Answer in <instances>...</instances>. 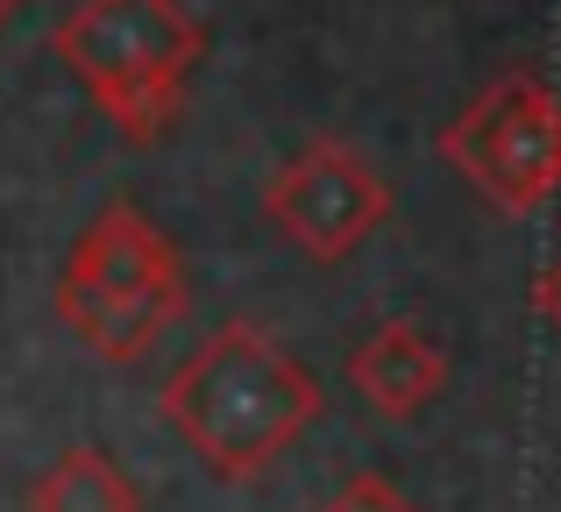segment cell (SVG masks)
Wrapping results in <instances>:
<instances>
[{"label":"cell","mask_w":561,"mask_h":512,"mask_svg":"<svg viewBox=\"0 0 561 512\" xmlns=\"http://www.w3.org/2000/svg\"><path fill=\"white\" fill-rule=\"evenodd\" d=\"M50 299H57V320L100 363H136L164 342V328H179L192 292L164 228L136 200H107L85 221V236L71 242Z\"/></svg>","instance_id":"obj_3"},{"label":"cell","mask_w":561,"mask_h":512,"mask_svg":"<svg viewBox=\"0 0 561 512\" xmlns=\"http://www.w3.org/2000/svg\"><path fill=\"white\" fill-rule=\"evenodd\" d=\"M263 221L313 263H342L391 221V185L356 143H306L299 157L277 164V179L263 185Z\"/></svg>","instance_id":"obj_5"},{"label":"cell","mask_w":561,"mask_h":512,"mask_svg":"<svg viewBox=\"0 0 561 512\" xmlns=\"http://www.w3.org/2000/svg\"><path fill=\"white\" fill-rule=\"evenodd\" d=\"M440 157L497 214H540L561 193V93L534 65L505 71L440 128Z\"/></svg>","instance_id":"obj_4"},{"label":"cell","mask_w":561,"mask_h":512,"mask_svg":"<svg viewBox=\"0 0 561 512\" xmlns=\"http://www.w3.org/2000/svg\"><path fill=\"white\" fill-rule=\"evenodd\" d=\"M320 512H420V505H405L383 477H356V485H342Z\"/></svg>","instance_id":"obj_8"},{"label":"cell","mask_w":561,"mask_h":512,"mask_svg":"<svg viewBox=\"0 0 561 512\" xmlns=\"http://www.w3.org/2000/svg\"><path fill=\"white\" fill-rule=\"evenodd\" d=\"M157 406L220 485H249L320 420V377L271 328L228 320L164 377Z\"/></svg>","instance_id":"obj_1"},{"label":"cell","mask_w":561,"mask_h":512,"mask_svg":"<svg viewBox=\"0 0 561 512\" xmlns=\"http://www.w3.org/2000/svg\"><path fill=\"white\" fill-rule=\"evenodd\" d=\"M534 306H540V320H548V328L561 334V257L534 277Z\"/></svg>","instance_id":"obj_9"},{"label":"cell","mask_w":561,"mask_h":512,"mask_svg":"<svg viewBox=\"0 0 561 512\" xmlns=\"http://www.w3.org/2000/svg\"><path fill=\"white\" fill-rule=\"evenodd\" d=\"M28 512H142V491L107 448L79 442L28 485Z\"/></svg>","instance_id":"obj_7"},{"label":"cell","mask_w":561,"mask_h":512,"mask_svg":"<svg viewBox=\"0 0 561 512\" xmlns=\"http://www.w3.org/2000/svg\"><path fill=\"white\" fill-rule=\"evenodd\" d=\"M348 385H356L383 420H412L448 385V349H440L420 320H383L370 342L348 356Z\"/></svg>","instance_id":"obj_6"},{"label":"cell","mask_w":561,"mask_h":512,"mask_svg":"<svg viewBox=\"0 0 561 512\" xmlns=\"http://www.w3.org/2000/svg\"><path fill=\"white\" fill-rule=\"evenodd\" d=\"M50 50L114 122V136L128 150H150L185 107L206 29L185 0H79L50 29Z\"/></svg>","instance_id":"obj_2"},{"label":"cell","mask_w":561,"mask_h":512,"mask_svg":"<svg viewBox=\"0 0 561 512\" xmlns=\"http://www.w3.org/2000/svg\"><path fill=\"white\" fill-rule=\"evenodd\" d=\"M14 14H22V0H0V29H8V22H14Z\"/></svg>","instance_id":"obj_10"}]
</instances>
